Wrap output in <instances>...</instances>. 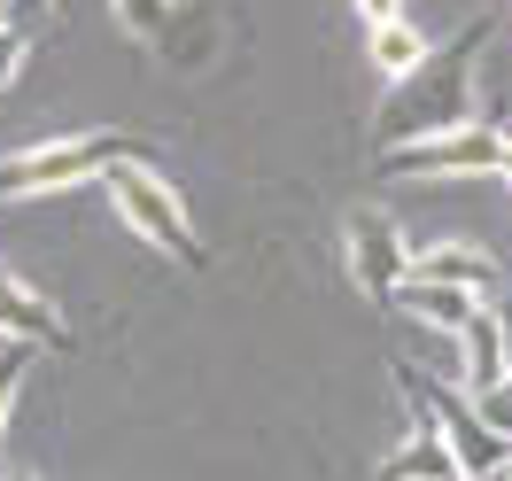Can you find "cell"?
<instances>
[{"instance_id": "obj_11", "label": "cell", "mask_w": 512, "mask_h": 481, "mask_svg": "<svg viewBox=\"0 0 512 481\" xmlns=\"http://www.w3.org/2000/svg\"><path fill=\"white\" fill-rule=\"evenodd\" d=\"M412 280H450V288L489 295L505 272H497V257H481V249H466V241H427V249H412Z\"/></svg>"}, {"instance_id": "obj_12", "label": "cell", "mask_w": 512, "mask_h": 481, "mask_svg": "<svg viewBox=\"0 0 512 481\" xmlns=\"http://www.w3.org/2000/svg\"><path fill=\"white\" fill-rule=\"evenodd\" d=\"M489 381H505V319L481 303L458 326V388H489Z\"/></svg>"}, {"instance_id": "obj_8", "label": "cell", "mask_w": 512, "mask_h": 481, "mask_svg": "<svg viewBox=\"0 0 512 481\" xmlns=\"http://www.w3.org/2000/svg\"><path fill=\"white\" fill-rule=\"evenodd\" d=\"M0 342L63 350V342H70V326H63V311H55V303H47L39 288H24V280H8V272H0Z\"/></svg>"}, {"instance_id": "obj_23", "label": "cell", "mask_w": 512, "mask_h": 481, "mask_svg": "<svg viewBox=\"0 0 512 481\" xmlns=\"http://www.w3.org/2000/svg\"><path fill=\"white\" fill-rule=\"evenodd\" d=\"M458 481H466V474H458Z\"/></svg>"}, {"instance_id": "obj_10", "label": "cell", "mask_w": 512, "mask_h": 481, "mask_svg": "<svg viewBox=\"0 0 512 481\" xmlns=\"http://www.w3.org/2000/svg\"><path fill=\"white\" fill-rule=\"evenodd\" d=\"M396 311L419 319L427 334H458V326L481 311V295L474 288H450V280H404V288H396Z\"/></svg>"}, {"instance_id": "obj_16", "label": "cell", "mask_w": 512, "mask_h": 481, "mask_svg": "<svg viewBox=\"0 0 512 481\" xmlns=\"http://www.w3.org/2000/svg\"><path fill=\"white\" fill-rule=\"evenodd\" d=\"M24 55H32V32H24V24H0V86L24 70Z\"/></svg>"}, {"instance_id": "obj_5", "label": "cell", "mask_w": 512, "mask_h": 481, "mask_svg": "<svg viewBox=\"0 0 512 481\" xmlns=\"http://www.w3.org/2000/svg\"><path fill=\"white\" fill-rule=\"evenodd\" d=\"M497 171H505V132L497 125H458V132L381 148V179H497Z\"/></svg>"}, {"instance_id": "obj_13", "label": "cell", "mask_w": 512, "mask_h": 481, "mask_svg": "<svg viewBox=\"0 0 512 481\" xmlns=\"http://www.w3.org/2000/svg\"><path fill=\"white\" fill-rule=\"evenodd\" d=\"M427 55H435V47H427V32H419V24H404V16L373 32V70H381L388 86H396V78H412V70L427 63Z\"/></svg>"}, {"instance_id": "obj_20", "label": "cell", "mask_w": 512, "mask_h": 481, "mask_svg": "<svg viewBox=\"0 0 512 481\" xmlns=\"http://www.w3.org/2000/svg\"><path fill=\"white\" fill-rule=\"evenodd\" d=\"M497 179H505V187H512V132H505V171H497Z\"/></svg>"}, {"instance_id": "obj_14", "label": "cell", "mask_w": 512, "mask_h": 481, "mask_svg": "<svg viewBox=\"0 0 512 481\" xmlns=\"http://www.w3.org/2000/svg\"><path fill=\"white\" fill-rule=\"evenodd\" d=\"M466 396H474L481 427H489V435H505V443H512V373H505V381H489V388H466Z\"/></svg>"}, {"instance_id": "obj_22", "label": "cell", "mask_w": 512, "mask_h": 481, "mask_svg": "<svg viewBox=\"0 0 512 481\" xmlns=\"http://www.w3.org/2000/svg\"><path fill=\"white\" fill-rule=\"evenodd\" d=\"M0 24H8V16H0Z\"/></svg>"}, {"instance_id": "obj_6", "label": "cell", "mask_w": 512, "mask_h": 481, "mask_svg": "<svg viewBox=\"0 0 512 481\" xmlns=\"http://www.w3.org/2000/svg\"><path fill=\"white\" fill-rule=\"evenodd\" d=\"M109 8H117V24L171 70H202L210 47H218V16H202L194 0H109Z\"/></svg>"}, {"instance_id": "obj_17", "label": "cell", "mask_w": 512, "mask_h": 481, "mask_svg": "<svg viewBox=\"0 0 512 481\" xmlns=\"http://www.w3.org/2000/svg\"><path fill=\"white\" fill-rule=\"evenodd\" d=\"M357 16H365V32H381V24L404 16V0H357Z\"/></svg>"}, {"instance_id": "obj_2", "label": "cell", "mask_w": 512, "mask_h": 481, "mask_svg": "<svg viewBox=\"0 0 512 481\" xmlns=\"http://www.w3.org/2000/svg\"><path fill=\"white\" fill-rule=\"evenodd\" d=\"M117 163H156V148L132 140V132H55V140H32V148L0 156V202L86 187V179H109Z\"/></svg>"}, {"instance_id": "obj_3", "label": "cell", "mask_w": 512, "mask_h": 481, "mask_svg": "<svg viewBox=\"0 0 512 481\" xmlns=\"http://www.w3.org/2000/svg\"><path fill=\"white\" fill-rule=\"evenodd\" d=\"M101 187H109V202H117V218L132 225V241H148V249L171 257V264H202L194 218H187V202H179V187L163 179V163H117Z\"/></svg>"}, {"instance_id": "obj_1", "label": "cell", "mask_w": 512, "mask_h": 481, "mask_svg": "<svg viewBox=\"0 0 512 481\" xmlns=\"http://www.w3.org/2000/svg\"><path fill=\"white\" fill-rule=\"evenodd\" d=\"M481 47H489V16L466 24L443 55H427L412 78L388 86V101H381V148H404V140H427V132L481 125V78H474Z\"/></svg>"}, {"instance_id": "obj_15", "label": "cell", "mask_w": 512, "mask_h": 481, "mask_svg": "<svg viewBox=\"0 0 512 481\" xmlns=\"http://www.w3.org/2000/svg\"><path fill=\"white\" fill-rule=\"evenodd\" d=\"M24 373H32V342H0V435H8V404H16Z\"/></svg>"}, {"instance_id": "obj_9", "label": "cell", "mask_w": 512, "mask_h": 481, "mask_svg": "<svg viewBox=\"0 0 512 481\" xmlns=\"http://www.w3.org/2000/svg\"><path fill=\"white\" fill-rule=\"evenodd\" d=\"M381 481H458V458L443 450V435H435V419L412 404V427H404V443L381 458Z\"/></svg>"}, {"instance_id": "obj_21", "label": "cell", "mask_w": 512, "mask_h": 481, "mask_svg": "<svg viewBox=\"0 0 512 481\" xmlns=\"http://www.w3.org/2000/svg\"><path fill=\"white\" fill-rule=\"evenodd\" d=\"M481 481H512V466H497V474H481Z\"/></svg>"}, {"instance_id": "obj_4", "label": "cell", "mask_w": 512, "mask_h": 481, "mask_svg": "<svg viewBox=\"0 0 512 481\" xmlns=\"http://www.w3.org/2000/svg\"><path fill=\"white\" fill-rule=\"evenodd\" d=\"M396 388H404V404H419V412L435 419V435H443V450L458 458V474H466V481L512 466V443L481 427V412H474V396H466V388L435 381V373H419V365H396Z\"/></svg>"}, {"instance_id": "obj_7", "label": "cell", "mask_w": 512, "mask_h": 481, "mask_svg": "<svg viewBox=\"0 0 512 481\" xmlns=\"http://www.w3.org/2000/svg\"><path fill=\"white\" fill-rule=\"evenodd\" d=\"M342 257H350V280L365 303H396V288L412 280V241H404V225L388 218V210H350L342 225Z\"/></svg>"}, {"instance_id": "obj_18", "label": "cell", "mask_w": 512, "mask_h": 481, "mask_svg": "<svg viewBox=\"0 0 512 481\" xmlns=\"http://www.w3.org/2000/svg\"><path fill=\"white\" fill-rule=\"evenodd\" d=\"M47 8H55V0H0V16H8V24H24V32H32Z\"/></svg>"}, {"instance_id": "obj_19", "label": "cell", "mask_w": 512, "mask_h": 481, "mask_svg": "<svg viewBox=\"0 0 512 481\" xmlns=\"http://www.w3.org/2000/svg\"><path fill=\"white\" fill-rule=\"evenodd\" d=\"M497 319H505V373H512V311H497Z\"/></svg>"}]
</instances>
